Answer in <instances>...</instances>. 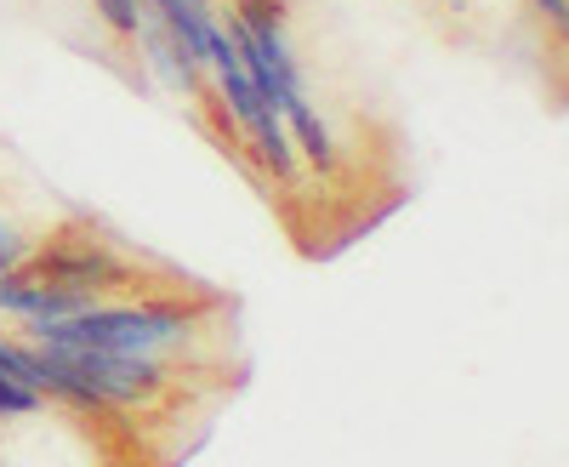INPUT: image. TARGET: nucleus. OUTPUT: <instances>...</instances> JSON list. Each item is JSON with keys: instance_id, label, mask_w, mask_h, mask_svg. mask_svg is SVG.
Returning <instances> with one entry per match:
<instances>
[{"instance_id": "0eeeda50", "label": "nucleus", "mask_w": 569, "mask_h": 467, "mask_svg": "<svg viewBox=\"0 0 569 467\" xmlns=\"http://www.w3.org/2000/svg\"><path fill=\"white\" fill-rule=\"evenodd\" d=\"M18 257H23V246H18V234L0 222V279H7L12 268H18Z\"/></svg>"}, {"instance_id": "7ed1b4c3", "label": "nucleus", "mask_w": 569, "mask_h": 467, "mask_svg": "<svg viewBox=\"0 0 569 467\" xmlns=\"http://www.w3.org/2000/svg\"><path fill=\"white\" fill-rule=\"evenodd\" d=\"M0 308L23 314L29 325H52V319H74L80 308H91L86 291H63V286H40V279H0Z\"/></svg>"}, {"instance_id": "f257e3e1", "label": "nucleus", "mask_w": 569, "mask_h": 467, "mask_svg": "<svg viewBox=\"0 0 569 467\" xmlns=\"http://www.w3.org/2000/svg\"><path fill=\"white\" fill-rule=\"evenodd\" d=\"M34 388L63 394L74 405H137L160 394V365L154 359H120L98 348H34Z\"/></svg>"}, {"instance_id": "423d86ee", "label": "nucleus", "mask_w": 569, "mask_h": 467, "mask_svg": "<svg viewBox=\"0 0 569 467\" xmlns=\"http://www.w3.org/2000/svg\"><path fill=\"white\" fill-rule=\"evenodd\" d=\"M40 405V388H23V382H0V416H23Z\"/></svg>"}, {"instance_id": "6e6552de", "label": "nucleus", "mask_w": 569, "mask_h": 467, "mask_svg": "<svg viewBox=\"0 0 569 467\" xmlns=\"http://www.w3.org/2000/svg\"><path fill=\"white\" fill-rule=\"evenodd\" d=\"M541 7H547V12H563V0H541Z\"/></svg>"}, {"instance_id": "39448f33", "label": "nucleus", "mask_w": 569, "mask_h": 467, "mask_svg": "<svg viewBox=\"0 0 569 467\" xmlns=\"http://www.w3.org/2000/svg\"><path fill=\"white\" fill-rule=\"evenodd\" d=\"M98 12H103L120 34H142V0H98Z\"/></svg>"}, {"instance_id": "20e7f679", "label": "nucleus", "mask_w": 569, "mask_h": 467, "mask_svg": "<svg viewBox=\"0 0 569 467\" xmlns=\"http://www.w3.org/2000/svg\"><path fill=\"white\" fill-rule=\"evenodd\" d=\"M29 279H40V286H63V291H86L91 286H109V279H120V262L103 257V251H91V246H74V251H52V257H40L29 268Z\"/></svg>"}, {"instance_id": "f03ea898", "label": "nucleus", "mask_w": 569, "mask_h": 467, "mask_svg": "<svg viewBox=\"0 0 569 467\" xmlns=\"http://www.w3.org/2000/svg\"><path fill=\"white\" fill-rule=\"evenodd\" d=\"M188 337V319L177 308H80L74 319L34 325V342L46 348H98L120 359H160Z\"/></svg>"}]
</instances>
